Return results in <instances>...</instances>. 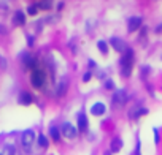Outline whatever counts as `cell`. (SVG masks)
<instances>
[{"label":"cell","mask_w":162,"mask_h":155,"mask_svg":"<svg viewBox=\"0 0 162 155\" xmlns=\"http://www.w3.org/2000/svg\"><path fill=\"white\" fill-rule=\"evenodd\" d=\"M119 65H121V74L124 78H129L132 74V68H133V51L130 48H127V51L124 52V55L119 60Z\"/></svg>","instance_id":"cell-1"},{"label":"cell","mask_w":162,"mask_h":155,"mask_svg":"<svg viewBox=\"0 0 162 155\" xmlns=\"http://www.w3.org/2000/svg\"><path fill=\"white\" fill-rule=\"evenodd\" d=\"M45 81H46V74L43 70H33L30 73V84L32 87L35 89H41L45 86Z\"/></svg>","instance_id":"cell-2"},{"label":"cell","mask_w":162,"mask_h":155,"mask_svg":"<svg viewBox=\"0 0 162 155\" xmlns=\"http://www.w3.org/2000/svg\"><path fill=\"white\" fill-rule=\"evenodd\" d=\"M35 141V131L33 130H26L22 131V135H21V144L26 150H30V147Z\"/></svg>","instance_id":"cell-3"},{"label":"cell","mask_w":162,"mask_h":155,"mask_svg":"<svg viewBox=\"0 0 162 155\" xmlns=\"http://www.w3.org/2000/svg\"><path fill=\"white\" fill-rule=\"evenodd\" d=\"M60 131H62V135H64L67 139H75L76 136H78V133H80L76 127H73L72 124H68V122L62 124V127H60Z\"/></svg>","instance_id":"cell-4"},{"label":"cell","mask_w":162,"mask_h":155,"mask_svg":"<svg viewBox=\"0 0 162 155\" xmlns=\"http://www.w3.org/2000/svg\"><path fill=\"white\" fill-rule=\"evenodd\" d=\"M142 25H143V19L140 16H132L129 19V22H127V30H129V33H133L138 29H142Z\"/></svg>","instance_id":"cell-5"},{"label":"cell","mask_w":162,"mask_h":155,"mask_svg":"<svg viewBox=\"0 0 162 155\" xmlns=\"http://www.w3.org/2000/svg\"><path fill=\"white\" fill-rule=\"evenodd\" d=\"M110 45H111V48H115V51H118V52H126V51H127V46H126L124 40L118 38V37L111 38L110 40Z\"/></svg>","instance_id":"cell-6"},{"label":"cell","mask_w":162,"mask_h":155,"mask_svg":"<svg viewBox=\"0 0 162 155\" xmlns=\"http://www.w3.org/2000/svg\"><path fill=\"white\" fill-rule=\"evenodd\" d=\"M88 116H86V112H80L78 114V131L81 133H86L88 130Z\"/></svg>","instance_id":"cell-7"},{"label":"cell","mask_w":162,"mask_h":155,"mask_svg":"<svg viewBox=\"0 0 162 155\" xmlns=\"http://www.w3.org/2000/svg\"><path fill=\"white\" fill-rule=\"evenodd\" d=\"M105 111H107V106H105L103 103H94L92 106H91V112H92L94 116H103Z\"/></svg>","instance_id":"cell-8"},{"label":"cell","mask_w":162,"mask_h":155,"mask_svg":"<svg viewBox=\"0 0 162 155\" xmlns=\"http://www.w3.org/2000/svg\"><path fill=\"white\" fill-rule=\"evenodd\" d=\"M18 101H19V104L29 106V104L33 101V97H32V94H29V92H21V94H19V98H18Z\"/></svg>","instance_id":"cell-9"},{"label":"cell","mask_w":162,"mask_h":155,"mask_svg":"<svg viewBox=\"0 0 162 155\" xmlns=\"http://www.w3.org/2000/svg\"><path fill=\"white\" fill-rule=\"evenodd\" d=\"M67 89H68V79L67 78H62V79L59 81V84H57V94L59 97H62V95H65V92H67Z\"/></svg>","instance_id":"cell-10"},{"label":"cell","mask_w":162,"mask_h":155,"mask_svg":"<svg viewBox=\"0 0 162 155\" xmlns=\"http://www.w3.org/2000/svg\"><path fill=\"white\" fill-rule=\"evenodd\" d=\"M13 22H15V25H24L26 24V15L21 10H18L15 15H13Z\"/></svg>","instance_id":"cell-11"},{"label":"cell","mask_w":162,"mask_h":155,"mask_svg":"<svg viewBox=\"0 0 162 155\" xmlns=\"http://www.w3.org/2000/svg\"><path fill=\"white\" fill-rule=\"evenodd\" d=\"M126 103V92L124 90H116L113 95V104H124Z\"/></svg>","instance_id":"cell-12"},{"label":"cell","mask_w":162,"mask_h":155,"mask_svg":"<svg viewBox=\"0 0 162 155\" xmlns=\"http://www.w3.org/2000/svg\"><path fill=\"white\" fill-rule=\"evenodd\" d=\"M121 147H122V141L119 138H113V139H111V143H110V152L111 153L119 152V150H121Z\"/></svg>","instance_id":"cell-13"},{"label":"cell","mask_w":162,"mask_h":155,"mask_svg":"<svg viewBox=\"0 0 162 155\" xmlns=\"http://www.w3.org/2000/svg\"><path fill=\"white\" fill-rule=\"evenodd\" d=\"M49 135H51V138H53V141H56V143H59L60 141V131H59V128L57 127H51L49 128Z\"/></svg>","instance_id":"cell-14"},{"label":"cell","mask_w":162,"mask_h":155,"mask_svg":"<svg viewBox=\"0 0 162 155\" xmlns=\"http://www.w3.org/2000/svg\"><path fill=\"white\" fill-rule=\"evenodd\" d=\"M97 48H98V51H100L103 55H107L108 54V45L107 43H105V41H97Z\"/></svg>","instance_id":"cell-15"},{"label":"cell","mask_w":162,"mask_h":155,"mask_svg":"<svg viewBox=\"0 0 162 155\" xmlns=\"http://www.w3.org/2000/svg\"><path fill=\"white\" fill-rule=\"evenodd\" d=\"M37 141H38V146L40 147H48V138L45 136V135H38V138H37Z\"/></svg>","instance_id":"cell-16"},{"label":"cell","mask_w":162,"mask_h":155,"mask_svg":"<svg viewBox=\"0 0 162 155\" xmlns=\"http://www.w3.org/2000/svg\"><path fill=\"white\" fill-rule=\"evenodd\" d=\"M2 155H15V147L10 146V144H6L3 147V150H2Z\"/></svg>","instance_id":"cell-17"},{"label":"cell","mask_w":162,"mask_h":155,"mask_svg":"<svg viewBox=\"0 0 162 155\" xmlns=\"http://www.w3.org/2000/svg\"><path fill=\"white\" fill-rule=\"evenodd\" d=\"M27 13H29L30 16H35L38 13V6H37V3H32V5H29V8H27Z\"/></svg>","instance_id":"cell-18"},{"label":"cell","mask_w":162,"mask_h":155,"mask_svg":"<svg viewBox=\"0 0 162 155\" xmlns=\"http://www.w3.org/2000/svg\"><path fill=\"white\" fill-rule=\"evenodd\" d=\"M145 114H148V109H146V108H142V109H137V111H135V114H133V117L138 119L140 116H145Z\"/></svg>","instance_id":"cell-19"},{"label":"cell","mask_w":162,"mask_h":155,"mask_svg":"<svg viewBox=\"0 0 162 155\" xmlns=\"http://www.w3.org/2000/svg\"><path fill=\"white\" fill-rule=\"evenodd\" d=\"M37 6L38 8H43V10H49L51 8V2H38Z\"/></svg>","instance_id":"cell-20"},{"label":"cell","mask_w":162,"mask_h":155,"mask_svg":"<svg viewBox=\"0 0 162 155\" xmlns=\"http://www.w3.org/2000/svg\"><path fill=\"white\" fill-rule=\"evenodd\" d=\"M105 89H107V90H115V82L111 79H107V81H105Z\"/></svg>","instance_id":"cell-21"},{"label":"cell","mask_w":162,"mask_h":155,"mask_svg":"<svg viewBox=\"0 0 162 155\" xmlns=\"http://www.w3.org/2000/svg\"><path fill=\"white\" fill-rule=\"evenodd\" d=\"M91 76H92V74H91V71H86V73L83 74V81H84V82L91 81Z\"/></svg>","instance_id":"cell-22"},{"label":"cell","mask_w":162,"mask_h":155,"mask_svg":"<svg viewBox=\"0 0 162 155\" xmlns=\"http://www.w3.org/2000/svg\"><path fill=\"white\" fill-rule=\"evenodd\" d=\"M154 143L159 144V131H157V128H154Z\"/></svg>","instance_id":"cell-23"},{"label":"cell","mask_w":162,"mask_h":155,"mask_svg":"<svg viewBox=\"0 0 162 155\" xmlns=\"http://www.w3.org/2000/svg\"><path fill=\"white\" fill-rule=\"evenodd\" d=\"M146 32H148V30H146V27H142V32H140V38H145V37H146Z\"/></svg>","instance_id":"cell-24"},{"label":"cell","mask_w":162,"mask_h":155,"mask_svg":"<svg viewBox=\"0 0 162 155\" xmlns=\"http://www.w3.org/2000/svg\"><path fill=\"white\" fill-rule=\"evenodd\" d=\"M135 155H140V141H137V150H135Z\"/></svg>","instance_id":"cell-25"},{"label":"cell","mask_w":162,"mask_h":155,"mask_svg":"<svg viewBox=\"0 0 162 155\" xmlns=\"http://www.w3.org/2000/svg\"><path fill=\"white\" fill-rule=\"evenodd\" d=\"M0 33H6V29H5V27H2V25H0Z\"/></svg>","instance_id":"cell-26"},{"label":"cell","mask_w":162,"mask_h":155,"mask_svg":"<svg viewBox=\"0 0 162 155\" xmlns=\"http://www.w3.org/2000/svg\"><path fill=\"white\" fill-rule=\"evenodd\" d=\"M160 30H162V25H157V27H156V32H157V33H159V32H160Z\"/></svg>","instance_id":"cell-27"},{"label":"cell","mask_w":162,"mask_h":155,"mask_svg":"<svg viewBox=\"0 0 162 155\" xmlns=\"http://www.w3.org/2000/svg\"><path fill=\"white\" fill-rule=\"evenodd\" d=\"M103 155H111V152H110V150H108V152H105V153H103Z\"/></svg>","instance_id":"cell-28"},{"label":"cell","mask_w":162,"mask_h":155,"mask_svg":"<svg viewBox=\"0 0 162 155\" xmlns=\"http://www.w3.org/2000/svg\"><path fill=\"white\" fill-rule=\"evenodd\" d=\"M0 155H2V152H0Z\"/></svg>","instance_id":"cell-29"}]
</instances>
